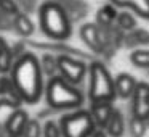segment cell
Returning <instances> with one entry per match:
<instances>
[{"mask_svg":"<svg viewBox=\"0 0 149 137\" xmlns=\"http://www.w3.org/2000/svg\"><path fill=\"white\" fill-rule=\"evenodd\" d=\"M56 2L64 7L71 21L75 20V18L85 16V13H87V4L82 2V0H56Z\"/></svg>","mask_w":149,"mask_h":137,"instance_id":"cell-20","label":"cell"},{"mask_svg":"<svg viewBox=\"0 0 149 137\" xmlns=\"http://www.w3.org/2000/svg\"><path fill=\"white\" fill-rule=\"evenodd\" d=\"M88 98L90 103L96 102H114L116 87L114 78L103 61H91L88 65Z\"/></svg>","mask_w":149,"mask_h":137,"instance_id":"cell-4","label":"cell"},{"mask_svg":"<svg viewBox=\"0 0 149 137\" xmlns=\"http://www.w3.org/2000/svg\"><path fill=\"white\" fill-rule=\"evenodd\" d=\"M19 7V10H23V13H32L37 8V0H15Z\"/></svg>","mask_w":149,"mask_h":137,"instance_id":"cell-28","label":"cell"},{"mask_svg":"<svg viewBox=\"0 0 149 137\" xmlns=\"http://www.w3.org/2000/svg\"><path fill=\"white\" fill-rule=\"evenodd\" d=\"M40 68H42L43 74L48 76V78L58 76V56L53 55V53H45L40 58Z\"/></svg>","mask_w":149,"mask_h":137,"instance_id":"cell-23","label":"cell"},{"mask_svg":"<svg viewBox=\"0 0 149 137\" xmlns=\"http://www.w3.org/2000/svg\"><path fill=\"white\" fill-rule=\"evenodd\" d=\"M119 8H127L136 16L149 21V0H109Z\"/></svg>","mask_w":149,"mask_h":137,"instance_id":"cell-13","label":"cell"},{"mask_svg":"<svg viewBox=\"0 0 149 137\" xmlns=\"http://www.w3.org/2000/svg\"><path fill=\"white\" fill-rule=\"evenodd\" d=\"M10 78L23 102L37 103L40 100L43 90H45L43 73L40 68V60L34 53L26 52L13 63Z\"/></svg>","mask_w":149,"mask_h":137,"instance_id":"cell-1","label":"cell"},{"mask_svg":"<svg viewBox=\"0 0 149 137\" xmlns=\"http://www.w3.org/2000/svg\"><path fill=\"white\" fill-rule=\"evenodd\" d=\"M43 127L39 119H29L26 124V129L23 132V137H42Z\"/></svg>","mask_w":149,"mask_h":137,"instance_id":"cell-25","label":"cell"},{"mask_svg":"<svg viewBox=\"0 0 149 137\" xmlns=\"http://www.w3.org/2000/svg\"><path fill=\"white\" fill-rule=\"evenodd\" d=\"M13 28H15V31H16L18 34H21L23 37L32 36L34 31H36V26H34L32 20L29 18V15L23 13V11L13 18Z\"/></svg>","mask_w":149,"mask_h":137,"instance_id":"cell-18","label":"cell"},{"mask_svg":"<svg viewBox=\"0 0 149 137\" xmlns=\"http://www.w3.org/2000/svg\"><path fill=\"white\" fill-rule=\"evenodd\" d=\"M15 63V56L11 52V47L5 40V37L0 36V74L10 73Z\"/></svg>","mask_w":149,"mask_h":137,"instance_id":"cell-17","label":"cell"},{"mask_svg":"<svg viewBox=\"0 0 149 137\" xmlns=\"http://www.w3.org/2000/svg\"><path fill=\"white\" fill-rule=\"evenodd\" d=\"M103 131L106 132L107 137H122L123 134H125L127 119H125L123 113L119 110V108H116V110L112 111V114H111L109 121H107L106 127H104Z\"/></svg>","mask_w":149,"mask_h":137,"instance_id":"cell-14","label":"cell"},{"mask_svg":"<svg viewBox=\"0 0 149 137\" xmlns=\"http://www.w3.org/2000/svg\"><path fill=\"white\" fill-rule=\"evenodd\" d=\"M58 74L74 85L84 82L88 74V65L71 55H58Z\"/></svg>","mask_w":149,"mask_h":137,"instance_id":"cell-6","label":"cell"},{"mask_svg":"<svg viewBox=\"0 0 149 137\" xmlns=\"http://www.w3.org/2000/svg\"><path fill=\"white\" fill-rule=\"evenodd\" d=\"M80 39L96 55H107L111 50L107 47L103 28H100L96 23H85L80 28Z\"/></svg>","mask_w":149,"mask_h":137,"instance_id":"cell-7","label":"cell"},{"mask_svg":"<svg viewBox=\"0 0 149 137\" xmlns=\"http://www.w3.org/2000/svg\"><path fill=\"white\" fill-rule=\"evenodd\" d=\"M116 26L120 28L123 32H130V31L136 29V28H138V23H136V15L132 13V11H128V10L119 11L117 20H116Z\"/></svg>","mask_w":149,"mask_h":137,"instance_id":"cell-21","label":"cell"},{"mask_svg":"<svg viewBox=\"0 0 149 137\" xmlns=\"http://www.w3.org/2000/svg\"><path fill=\"white\" fill-rule=\"evenodd\" d=\"M42 137H63L61 131H59V126L53 121H48V123L43 126V136Z\"/></svg>","mask_w":149,"mask_h":137,"instance_id":"cell-27","label":"cell"},{"mask_svg":"<svg viewBox=\"0 0 149 137\" xmlns=\"http://www.w3.org/2000/svg\"><path fill=\"white\" fill-rule=\"evenodd\" d=\"M144 45H149V31L143 29V28H136V29L125 34L123 47L135 49V47H144Z\"/></svg>","mask_w":149,"mask_h":137,"instance_id":"cell-16","label":"cell"},{"mask_svg":"<svg viewBox=\"0 0 149 137\" xmlns=\"http://www.w3.org/2000/svg\"><path fill=\"white\" fill-rule=\"evenodd\" d=\"M31 45L37 47V49H48L53 52H58L59 55H71V56H77V58H85L87 53L80 52L77 49H71L69 45H63V44H42V42H32Z\"/></svg>","mask_w":149,"mask_h":137,"instance_id":"cell-19","label":"cell"},{"mask_svg":"<svg viewBox=\"0 0 149 137\" xmlns=\"http://www.w3.org/2000/svg\"><path fill=\"white\" fill-rule=\"evenodd\" d=\"M0 76H2V74H0Z\"/></svg>","mask_w":149,"mask_h":137,"instance_id":"cell-33","label":"cell"},{"mask_svg":"<svg viewBox=\"0 0 149 137\" xmlns=\"http://www.w3.org/2000/svg\"><path fill=\"white\" fill-rule=\"evenodd\" d=\"M130 63L136 68L149 69V50L148 49H135L130 53Z\"/></svg>","mask_w":149,"mask_h":137,"instance_id":"cell-24","label":"cell"},{"mask_svg":"<svg viewBox=\"0 0 149 137\" xmlns=\"http://www.w3.org/2000/svg\"><path fill=\"white\" fill-rule=\"evenodd\" d=\"M148 121L138 116H133V114H130V119L127 121V129L132 137H144L148 132Z\"/></svg>","mask_w":149,"mask_h":137,"instance_id":"cell-22","label":"cell"},{"mask_svg":"<svg viewBox=\"0 0 149 137\" xmlns=\"http://www.w3.org/2000/svg\"><path fill=\"white\" fill-rule=\"evenodd\" d=\"M130 111L133 116H138L141 119H149V84L148 82H138L135 89V94L130 98Z\"/></svg>","mask_w":149,"mask_h":137,"instance_id":"cell-8","label":"cell"},{"mask_svg":"<svg viewBox=\"0 0 149 137\" xmlns=\"http://www.w3.org/2000/svg\"><path fill=\"white\" fill-rule=\"evenodd\" d=\"M117 15H119L117 7L109 2V4L103 5V7L96 11V18H95L96 21H95V23L101 28H109V26H112V24H116Z\"/></svg>","mask_w":149,"mask_h":137,"instance_id":"cell-15","label":"cell"},{"mask_svg":"<svg viewBox=\"0 0 149 137\" xmlns=\"http://www.w3.org/2000/svg\"><path fill=\"white\" fill-rule=\"evenodd\" d=\"M23 98L19 97L10 76H0V108H21Z\"/></svg>","mask_w":149,"mask_h":137,"instance_id":"cell-9","label":"cell"},{"mask_svg":"<svg viewBox=\"0 0 149 137\" xmlns=\"http://www.w3.org/2000/svg\"><path fill=\"white\" fill-rule=\"evenodd\" d=\"M90 137H107V136H106V132H104V131H101V129H96V131H95V132L91 134Z\"/></svg>","mask_w":149,"mask_h":137,"instance_id":"cell-30","label":"cell"},{"mask_svg":"<svg viewBox=\"0 0 149 137\" xmlns=\"http://www.w3.org/2000/svg\"><path fill=\"white\" fill-rule=\"evenodd\" d=\"M138 85V81L128 73H120L114 78V87H116V97L122 100H130L135 94V89Z\"/></svg>","mask_w":149,"mask_h":137,"instance_id":"cell-11","label":"cell"},{"mask_svg":"<svg viewBox=\"0 0 149 137\" xmlns=\"http://www.w3.org/2000/svg\"><path fill=\"white\" fill-rule=\"evenodd\" d=\"M13 28V18L0 11V31H11Z\"/></svg>","mask_w":149,"mask_h":137,"instance_id":"cell-29","label":"cell"},{"mask_svg":"<svg viewBox=\"0 0 149 137\" xmlns=\"http://www.w3.org/2000/svg\"><path fill=\"white\" fill-rule=\"evenodd\" d=\"M58 126L63 137H90L98 129L90 110L84 108L63 114Z\"/></svg>","mask_w":149,"mask_h":137,"instance_id":"cell-5","label":"cell"},{"mask_svg":"<svg viewBox=\"0 0 149 137\" xmlns=\"http://www.w3.org/2000/svg\"><path fill=\"white\" fill-rule=\"evenodd\" d=\"M114 110H116V107L112 105V102H96V103L90 105V113L93 116L95 123H96L98 129L103 131L106 127V124Z\"/></svg>","mask_w":149,"mask_h":137,"instance_id":"cell-12","label":"cell"},{"mask_svg":"<svg viewBox=\"0 0 149 137\" xmlns=\"http://www.w3.org/2000/svg\"><path fill=\"white\" fill-rule=\"evenodd\" d=\"M0 11L11 18H15L16 15L21 13L19 7H18V4L15 0H0Z\"/></svg>","mask_w":149,"mask_h":137,"instance_id":"cell-26","label":"cell"},{"mask_svg":"<svg viewBox=\"0 0 149 137\" xmlns=\"http://www.w3.org/2000/svg\"><path fill=\"white\" fill-rule=\"evenodd\" d=\"M40 29L50 39L61 42L72 34V21L68 11L56 0H47L39 7Z\"/></svg>","mask_w":149,"mask_h":137,"instance_id":"cell-2","label":"cell"},{"mask_svg":"<svg viewBox=\"0 0 149 137\" xmlns=\"http://www.w3.org/2000/svg\"><path fill=\"white\" fill-rule=\"evenodd\" d=\"M148 126H149V119H148Z\"/></svg>","mask_w":149,"mask_h":137,"instance_id":"cell-32","label":"cell"},{"mask_svg":"<svg viewBox=\"0 0 149 137\" xmlns=\"http://www.w3.org/2000/svg\"><path fill=\"white\" fill-rule=\"evenodd\" d=\"M0 137H8L7 131H5V124H2V123H0Z\"/></svg>","mask_w":149,"mask_h":137,"instance_id":"cell-31","label":"cell"},{"mask_svg":"<svg viewBox=\"0 0 149 137\" xmlns=\"http://www.w3.org/2000/svg\"><path fill=\"white\" fill-rule=\"evenodd\" d=\"M45 98L52 110L56 111H74L82 108L84 94L77 85L68 82L61 76H53L45 85Z\"/></svg>","mask_w":149,"mask_h":137,"instance_id":"cell-3","label":"cell"},{"mask_svg":"<svg viewBox=\"0 0 149 137\" xmlns=\"http://www.w3.org/2000/svg\"><path fill=\"white\" fill-rule=\"evenodd\" d=\"M29 114L23 108H16L8 114L7 121H5V131H7L8 137H23V132L26 129V124L29 121Z\"/></svg>","mask_w":149,"mask_h":137,"instance_id":"cell-10","label":"cell"}]
</instances>
